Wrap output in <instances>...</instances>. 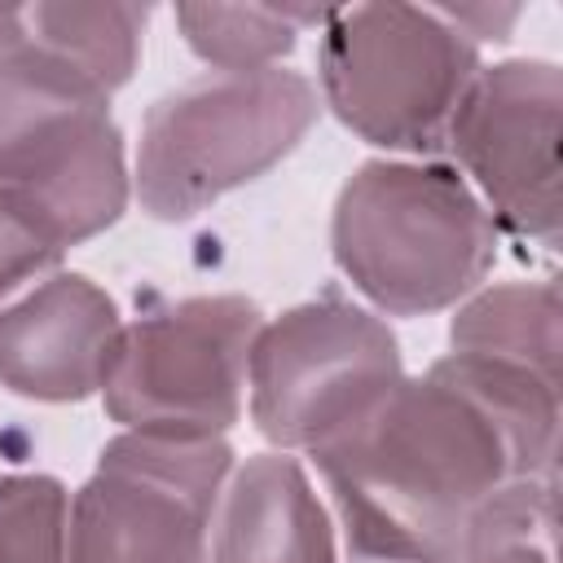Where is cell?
Instances as JSON below:
<instances>
[{
	"label": "cell",
	"instance_id": "cell-7",
	"mask_svg": "<svg viewBox=\"0 0 563 563\" xmlns=\"http://www.w3.org/2000/svg\"><path fill=\"white\" fill-rule=\"evenodd\" d=\"M260 325V308L242 295H198L141 312L123 325L101 383L106 413L141 435H224L242 413Z\"/></svg>",
	"mask_w": 563,
	"mask_h": 563
},
{
	"label": "cell",
	"instance_id": "cell-13",
	"mask_svg": "<svg viewBox=\"0 0 563 563\" xmlns=\"http://www.w3.org/2000/svg\"><path fill=\"white\" fill-rule=\"evenodd\" d=\"M145 22V4H26L18 9L13 40L66 62L101 92H114L136 70Z\"/></svg>",
	"mask_w": 563,
	"mask_h": 563
},
{
	"label": "cell",
	"instance_id": "cell-18",
	"mask_svg": "<svg viewBox=\"0 0 563 563\" xmlns=\"http://www.w3.org/2000/svg\"><path fill=\"white\" fill-rule=\"evenodd\" d=\"M444 13H449V22L453 26H462L475 44L479 40H506V31L515 26V18H519V9H488V4H440Z\"/></svg>",
	"mask_w": 563,
	"mask_h": 563
},
{
	"label": "cell",
	"instance_id": "cell-14",
	"mask_svg": "<svg viewBox=\"0 0 563 563\" xmlns=\"http://www.w3.org/2000/svg\"><path fill=\"white\" fill-rule=\"evenodd\" d=\"M330 9H273V4H176L185 44L220 70H260L295 48L303 22H325Z\"/></svg>",
	"mask_w": 563,
	"mask_h": 563
},
{
	"label": "cell",
	"instance_id": "cell-15",
	"mask_svg": "<svg viewBox=\"0 0 563 563\" xmlns=\"http://www.w3.org/2000/svg\"><path fill=\"white\" fill-rule=\"evenodd\" d=\"M554 488L559 475L510 484L475 523L462 563H554Z\"/></svg>",
	"mask_w": 563,
	"mask_h": 563
},
{
	"label": "cell",
	"instance_id": "cell-10",
	"mask_svg": "<svg viewBox=\"0 0 563 563\" xmlns=\"http://www.w3.org/2000/svg\"><path fill=\"white\" fill-rule=\"evenodd\" d=\"M119 334V308L97 282L53 273L0 308V383L26 400H84L101 391Z\"/></svg>",
	"mask_w": 563,
	"mask_h": 563
},
{
	"label": "cell",
	"instance_id": "cell-9",
	"mask_svg": "<svg viewBox=\"0 0 563 563\" xmlns=\"http://www.w3.org/2000/svg\"><path fill=\"white\" fill-rule=\"evenodd\" d=\"M559 106L554 62L479 66L444 141L488 202V220L545 255L559 246Z\"/></svg>",
	"mask_w": 563,
	"mask_h": 563
},
{
	"label": "cell",
	"instance_id": "cell-5",
	"mask_svg": "<svg viewBox=\"0 0 563 563\" xmlns=\"http://www.w3.org/2000/svg\"><path fill=\"white\" fill-rule=\"evenodd\" d=\"M325 106L369 145L435 154L479 75V44L427 4H343L321 22Z\"/></svg>",
	"mask_w": 563,
	"mask_h": 563
},
{
	"label": "cell",
	"instance_id": "cell-19",
	"mask_svg": "<svg viewBox=\"0 0 563 563\" xmlns=\"http://www.w3.org/2000/svg\"><path fill=\"white\" fill-rule=\"evenodd\" d=\"M13 22H18V9L13 4H0V48L13 44Z\"/></svg>",
	"mask_w": 563,
	"mask_h": 563
},
{
	"label": "cell",
	"instance_id": "cell-4",
	"mask_svg": "<svg viewBox=\"0 0 563 563\" xmlns=\"http://www.w3.org/2000/svg\"><path fill=\"white\" fill-rule=\"evenodd\" d=\"M321 97L299 70H211L163 92L136 145V198L154 220H189L277 167L317 123Z\"/></svg>",
	"mask_w": 563,
	"mask_h": 563
},
{
	"label": "cell",
	"instance_id": "cell-3",
	"mask_svg": "<svg viewBox=\"0 0 563 563\" xmlns=\"http://www.w3.org/2000/svg\"><path fill=\"white\" fill-rule=\"evenodd\" d=\"M0 194L53 251L110 229L132 194L110 92L18 40L0 48Z\"/></svg>",
	"mask_w": 563,
	"mask_h": 563
},
{
	"label": "cell",
	"instance_id": "cell-12",
	"mask_svg": "<svg viewBox=\"0 0 563 563\" xmlns=\"http://www.w3.org/2000/svg\"><path fill=\"white\" fill-rule=\"evenodd\" d=\"M457 356L497 361L559 387V286L506 282L466 299L449 325Z\"/></svg>",
	"mask_w": 563,
	"mask_h": 563
},
{
	"label": "cell",
	"instance_id": "cell-16",
	"mask_svg": "<svg viewBox=\"0 0 563 563\" xmlns=\"http://www.w3.org/2000/svg\"><path fill=\"white\" fill-rule=\"evenodd\" d=\"M70 493L53 475L0 479V563H66Z\"/></svg>",
	"mask_w": 563,
	"mask_h": 563
},
{
	"label": "cell",
	"instance_id": "cell-6",
	"mask_svg": "<svg viewBox=\"0 0 563 563\" xmlns=\"http://www.w3.org/2000/svg\"><path fill=\"white\" fill-rule=\"evenodd\" d=\"M400 347L383 317L325 290L260 325L251 343V418L277 449H321L396 383Z\"/></svg>",
	"mask_w": 563,
	"mask_h": 563
},
{
	"label": "cell",
	"instance_id": "cell-11",
	"mask_svg": "<svg viewBox=\"0 0 563 563\" xmlns=\"http://www.w3.org/2000/svg\"><path fill=\"white\" fill-rule=\"evenodd\" d=\"M211 563H334V528L290 453L229 471L211 515Z\"/></svg>",
	"mask_w": 563,
	"mask_h": 563
},
{
	"label": "cell",
	"instance_id": "cell-2",
	"mask_svg": "<svg viewBox=\"0 0 563 563\" xmlns=\"http://www.w3.org/2000/svg\"><path fill=\"white\" fill-rule=\"evenodd\" d=\"M330 246L374 308L422 317L479 290L497 260V224L444 163H365L339 189Z\"/></svg>",
	"mask_w": 563,
	"mask_h": 563
},
{
	"label": "cell",
	"instance_id": "cell-8",
	"mask_svg": "<svg viewBox=\"0 0 563 563\" xmlns=\"http://www.w3.org/2000/svg\"><path fill=\"white\" fill-rule=\"evenodd\" d=\"M229 471L224 435H114L70 497L66 563H211V515Z\"/></svg>",
	"mask_w": 563,
	"mask_h": 563
},
{
	"label": "cell",
	"instance_id": "cell-17",
	"mask_svg": "<svg viewBox=\"0 0 563 563\" xmlns=\"http://www.w3.org/2000/svg\"><path fill=\"white\" fill-rule=\"evenodd\" d=\"M62 260V251H53L0 194V299L13 295L22 282L48 273Z\"/></svg>",
	"mask_w": 563,
	"mask_h": 563
},
{
	"label": "cell",
	"instance_id": "cell-1",
	"mask_svg": "<svg viewBox=\"0 0 563 563\" xmlns=\"http://www.w3.org/2000/svg\"><path fill=\"white\" fill-rule=\"evenodd\" d=\"M312 457L356 559L462 563L510 484L554 475L559 387L449 352Z\"/></svg>",
	"mask_w": 563,
	"mask_h": 563
}]
</instances>
